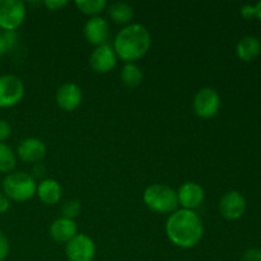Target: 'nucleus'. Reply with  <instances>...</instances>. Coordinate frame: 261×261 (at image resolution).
I'll return each mask as SVG.
<instances>
[{"label": "nucleus", "instance_id": "f257e3e1", "mask_svg": "<svg viewBox=\"0 0 261 261\" xmlns=\"http://www.w3.org/2000/svg\"><path fill=\"white\" fill-rule=\"evenodd\" d=\"M166 233L170 241L181 249H191L201 241L204 226L194 211H175L167 219Z\"/></svg>", "mask_w": 261, "mask_h": 261}, {"label": "nucleus", "instance_id": "f03ea898", "mask_svg": "<svg viewBox=\"0 0 261 261\" xmlns=\"http://www.w3.org/2000/svg\"><path fill=\"white\" fill-rule=\"evenodd\" d=\"M152 36L148 28L140 23H132L122 28L115 37L114 50L117 58L126 63L142 59L149 51Z\"/></svg>", "mask_w": 261, "mask_h": 261}, {"label": "nucleus", "instance_id": "7ed1b4c3", "mask_svg": "<svg viewBox=\"0 0 261 261\" xmlns=\"http://www.w3.org/2000/svg\"><path fill=\"white\" fill-rule=\"evenodd\" d=\"M3 191L9 200L27 201L37 193V184L33 176L23 171H13L3 180Z\"/></svg>", "mask_w": 261, "mask_h": 261}, {"label": "nucleus", "instance_id": "20e7f679", "mask_svg": "<svg viewBox=\"0 0 261 261\" xmlns=\"http://www.w3.org/2000/svg\"><path fill=\"white\" fill-rule=\"evenodd\" d=\"M145 205L155 213H173L178 206L177 191L163 184H153L148 186L143 194Z\"/></svg>", "mask_w": 261, "mask_h": 261}, {"label": "nucleus", "instance_id": "39448f33", "mask_svg": "<svg viewBox=\"0 0 261 261\" xmlns=\"http://www.w3.org/2000/svg\"><path fill=\"white\" fill-rule=\"evenodd\" d=\"M24 84L22 79L13 74L0 75V109H9L22 101Z\"/></svg>", "mask_w": 261, "mask_h": 261}, {"label": "nucleus", "instance_id": "423d86ee", "mask_svg": "<svg viewBox=\"0 0 261 261\" xmlns=\"http://www.w3.org/2000/svg\"><path fill=\"white\" fill-rule=\"evenodd\" d=\"M193 109L199 117L211 119L216 116L221 109V96L212 87H204L196 92L193 101Z\"/></svg>", "mask_w": 261, "mask_h": 261}, {"label": "nucleus", "instance_id": "0eeeda50", "mask_svg": "<svg viewBox=\"0 0 261 261\" xmlns=\"http://www.w3.org/2000/svg\"><path fill=\"white\" fill-rule=\"evenodd\" d=\"M25 18V5L20 0H0V28L15 31Z\"/></svg>", "mask_w": 261, "mask_h": 261}, {"label": "nucleus", "instance_id": "6e6552de", "mask_svg": "<svg viewBox=\"0 0 261 261\" xmlns=\"http://www.w3.org/2000/svg\"><path fill=\"white\" fill-rule=\"evenodd\" d=\"M65 254L69 261H92L96 255V245L91 237L79 233L66 244Z\"/></svg>", "mask_w": 261, "mask_h": 261}, {"label": "nucleus", "instance_id": "1a4fd4ad", "mask_svg": "<svg viewBox=\"0 0 261 261\" xmlns=\"http://www.w3.org/2000/svg\"><path fill=\"white\" fill-rule=\"evenodd\" d=\"M219 213L227 221H236L244 216L246 211V200L239 191H228L219 200Z\"/></svg>", "mask_w": 261, "mask_h": 261}, {"label": "nucleus", "instance_id": "9d476101", "mask_svg": "<svg viewBox=\"0 0 261 261\" xmlns=\"http://www.w3.org/2000/svg\"><path fill=\"white\" fill-rule=\"evenodd\" d=\"M117 55L109 43L96 46L89 56V65L97 73H109L116 66Z\"/></svg>", "mask_w": 261, "mask_h": 261}, {"label": "nucleus", "instance_id": "9b49d317", "mask_svg": "<svg viewBox=\"0 0 261 261\" xmlns=\"http://www.w3.org/2000/svg\"><path fill=\"white\" fill-rule=\"evenodd\" d=\"M204 198H205L204 189L201 188V185L193 181L182 184L177 191L178 204L182 206V209L188 211H195L196 208H199L203 204Z\"/></svg>", "mask_w": 261, "mask_h": 261}, {"label": "nucleus", "instance_id": "f8f14e48", "mask_svg": "<svg viewBox=\"0 0 261 261\" xmlns=\"http://www.w3.org/2000/svg\"><path fill=\"white\" fill-rule=\"evenodd\" d=\"M84 37L92 45H103L110 35L109 22L101 15L89 18L84 24Z\"/></svg>", "mask_w": 261, "mask_h": 261}, {"label": "nucleus", "instance_id": "ddd939ff", "mask_svg": "<svg viewBox=\"0 0 261 261\" xmlns=\"http://www.w3.org/2000/svg\"><path fill=\"white\" fill-rule=\"evenodd\" d=\"M82 89L73 82L61 84L56 91V103L64 111H74L82 102Z\"/></svg>", "mask_w": 261, "mask_h": 261}, {"label": "nucleus", "instance_id": "4468645a", "mask_svg": "<svg viewBox=\"0 0 261 261\" xmlns=\"http://www.w3.org/2000/svg\"><path fill=\"white\" fill-rule=\"evenodd\" d=\"M17 154L23 162L38 163L46 155V145L38 138H25L18 144Z\"/></svg>", "mask_w": 261, "mask_h": 261}, {"label": "nucleus", "instance_id": "2eb2a0df", "mask_svg": "<svg viewBox=\"0 0 261 261\" xmlns=\"http://www.w3.org/2000/svg\"><path fill=\"white\" fill-rule=\"evenodd\" d=\"M76 234H78V226L73 219L61 217V218L55 219L50 226V236L56 242L68 244Z\"/></svg>", "mask_w": 261, "mask_h": 261}, {"label": "nucleus", "instance_id": "dca6fc26", "mask_svg": "<svg viewBox=\"0 0 261 261\" xmlns=\"http://www.w3.org/2000/svg\"><path fill=\"white\" fill-rule=\"evenodd\" d=\"M46 205H55L59 203L61 199V194H63V189H61L60 184L54 178H46V180L41 181L37 186V193H36Z\"/></svg>", "mask_w": 261, "mask_h": 261}, {"label": "nucleus", "instance_id": "f3484780", "mask_svg": "<svg viewBox=\"0 0 261 261\" xmlns=\"http://www.w3.org/2000/svg\"><path fill=\"white\" fill-rule=\"evenodd\" d=\"M260 51L261 42L256 36H245L236 46L237 56L244 61H252L259 56Z\"/></svg>", "mask_w": 261, "mask_h": 261}, {"label": "nucleus", "instance_id": "a211bd4d", "mask_svg": "<svg viewBox=\"0 0 261 261\" xmlns=\"http://www.w3.org/2000/svg\"><path fill=\"white\" fill-rule=\"evenodd\" d=\"M109 15L117 24H126L134 17V9L126 2H115L109 5Z\"/></svg>", "mask_w": 261, "mask_h": 261}, {"label": "nucleus", "instance_id": "6ab92c4d", "mask_svg": "<svg viewBox=\"0 0 261 261\" xmlns=\"http://www.w3.org/2000/svg\"><path fill=\"white\" fill-rule=\"evenodd\" d=\"M121 81L129 88H135V87L140 86L143 81V71L137 64L134 63H126L121 69Z\"/></svg>", "mask_w": 261, "mask_h": 261}, {"label": "nucleus", "instance_id": "aec40b11", "mask_svg": "<svg viewBox=\"0 0 261 261\" xmlns=\"http://www.w3.org/2000/svg\"><path fill=\"white\" fill-rule=\"evenodd\" d=\"M17 165V155L5 143H0V172L10 173Z\"/></svg>", "mask_w": 261, "mask_h": 261}, {"label": "nucleus", "instance_id": "412c9836", "mask_svg": "<svg viewBox=\"0 0 261 261\" xmlns=\"http://www.w3.org/2000/svg\"><path fill=\"white\" fill-rule=\"evenodd\" d=\"M75 5L84 14L96 17L109 4L106 0H75Z\"/></svg>", "mask_w": 261, "mask_h": 261}, {"label": "nucleus", "instance_id": "4be33fe9", "mask_svg": "<svg viewBox=\"0 0 261 261\" xmlns=\"http://www.w3.org/2000/svg\"><path fill=\"white\" fill-rule=\"evenodd\" d=\"M82 205L79 200H68L64 203L63 208H61V213H63L64 218L73 219L76 218V217L81 214Z\"/></svg>", "mask_w": 261, "mask_h": 261}, {"label": "nucleus", "instance_id": "5701e85b", "mask_svg": "<svg viewBox=\"0 0 261 261\" xmlns=\"http://www.w3.org/2000/svg\"><path fill=\"white\" fill-rule=\"evenodd\" d=\"M9 254V241L4 232L0 231V261H4Z\"/></svg>", "mask_w": 261, "mask_h": 261}, {"label": "nucleus", "instance_id": "b1692460", "mask_svg": "<svg viewBox=\"0 0 261 261\" xmlns=\"http://www.w3.org/2000/svg\"><path fill=\"white\" fill-rule=\"evenodd\" d=\"M12 134V126L4 119H0V143H4Z\"/></svg>", "mask_w": 261, "mask_h": 261}, {"label": "nucleus", "instance_id": "393cba45", "mask_svg": "<svg viewBox=\"0 0 261 261\" xmlns=\"http://www.w3.org/2000/svg\"><path fill=\"white\" fill-rule=\"evenodd\" d=\"M242 261H261L260 249H249L242 255Z\"/></svg>", "mask_w": 261, "mask_h": 261}, {"label": "nucleus", "instance_id": "a878e982", "mask_svg": "<svg viewBox=\"0 0 261 261\" xmlns=\"http://www.w3.org/2000/svg\"><path fill=\"white\" fill-rule=\"evenodd\" d=\"M3 37H4L5 42H7L8 47H9V50L12 47H14L15 43H17L18 41V35L15 31H4V32L2 33Z\"/></svg>", "mask_w": 261, "mask_h": 261}, {"label": "nucleus", "instance_id": "bb28decb", "mask_svg": "<svg viewBox=\"0 0 261 261\" xmlns=\"http://www.w3.org/2000/svg\"><path fill=\"white\" fill-rule=\"evenodd\" d=\"M43 4L50 10H60L61 8H64L68 4V2L66 0H45Z\"/></svg>", "mask_w": 261, "mask_h": 261}, {"label": "nucleus", "instance_id": "cd10ccee", "mask_svg": "<svg viewBox=\"0 0 261 261\" xmlns=\"http://www.w3.org/2000/svg\"><path fill=\"white\" fill-rule=\"evenodd\" d=\"M241 14L242 17L246 18V19H250V18L255 17V7L250 4H245L241 7Z\"/></svg>", "mask_w": 261, "mask_h": 261}, {"label": "nucleus", "instance_id": "c85d7f7f", "mask_svg": "<svg viewBox=\"0 0 261 261\" xmlns=\"http://www.w3.org/2000/svg\"><path fill=\"white\" fill-rule=\"evenodd\" d=\"M10 208V200L4 195L3 193H0V214H4L9 211Z\"/></svg>", "mask_w": 261, "mask_h": 261}, {"label": "nucleus", "instance_id": "c756f323", "mask_svg": "<svg viewBox=\"0 0 261 261\" xmlns=\"http://www.w3.org/2000/svg\"><path fill=\"white\" fill-rule=\"evenodd\" d=\"M8 50H9V47H8L7 42H5V40H4V37H3V35H2V33H0V56L4 55V54L7 53Z\"/></svg>", "mask_w": 261, "mask_h": 261}, {"label": "nucleus", "instance_id": "7c9ffc66", "mask_svg": "<svg viewBox=\"0 0 261 261\" xmlns=\"http://www.w3.org/2000/svg\"><path fill=\"white\" fill-rule=\"evenodd\" d=\"M255 17H257L261 20V2L255 5Z\"/></svg>", "mask_w": 261, "mask_h": 261}]
</instances>
